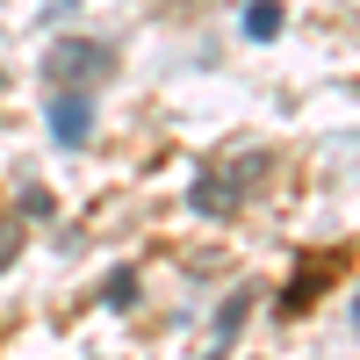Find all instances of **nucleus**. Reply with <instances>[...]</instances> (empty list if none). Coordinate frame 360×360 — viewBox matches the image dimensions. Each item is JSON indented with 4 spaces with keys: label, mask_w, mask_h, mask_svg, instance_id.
<instances>
[{
    "label": "nucleus",
    "mask_w": 360,
    "mask_h": 360,
    "mask_svg": "<svg viewBox=\"0 0 360 360\" xmlns=\"http://www.w3.org/2000/svg\"><path fill=\"white\" fill-rule=\"evenodd\" d=\"M259 173V159L245 152V159H231V166H217L209 180H195V209H209V217H231V202H238V188Z\"/></svg>",
    "instance_id": "obj_1"
},
{
    "label": "nucleus",
    "mask_w": 360,
    "mask_h": 360,
    "mask_svg": "<svg viewBox=\"0 0 360 360\" xmlns=\"http://www.w3.org/2000/svg\"><path fill=\"white\" fill-rule=\"evenodd\" d=\"M94 72H108L101 44H58L51 51V79H94Z\"/></svg>",
    "instance_id": "obj_2"
},
{
    "label": "nucleus",
    "mask_w": 360,
    "mask_h": 360,
    "mask_svg": "<svg viewBox=\"0 0 360 360\" xmlns=\"http://www.w3.org/2000/svg\"><path fill=\"white\" fill-rule=\"evenodd\" d=\"M51 130H58V144H86V130H94L86 94H51Z\"/></svg>",
    "instance_id": "obj_3"
},
{
    "label": "nucleus",
    "mask_w": 360,
    "mask_h": 360,
    "mask_svg": "<svg viewBox=\"0 0 360 360\" xmlns=\"http://www.w3.org/2000/svg\"><path fill=\"white\" fill-rule=\"evenodd\" d=\"M245 310H252V288H238V295H231V303L217 310V353H224V346L238 339V324H245Z\"/></svg>",
    "instance_id": "obj_4"
},
{
    "label": "nucleus",
    "mask_w": 360,
    "mask_h": 360,
    "mask_svg": "<svg viewBox=\"0 0 360 360\" xmlns=\"http://www.w3.org/2000/svg\"><path fill=\"white\" fill-rule=\"evenodd\" d=\"M281 29V0H252L245 8V37H274Z\"/></svg>",
    "instance_id": "obj_5"
},
{
    "label": "nucleus",
    "mask_w": 360,
    "mask_h": 360,
    "mask_svg": "<svg viewBox=\"0 0 360 360\" xmlns=\"http://www.w3.org/2000/svg\"><path fill=\"white\" fill-rule=\"evenodd\" d=\"M310 288H324V266H317V259L303 266V274H295V288H288V310H303V295H310Z\"/></svg>",
    "instance_id": "obj_6"
},
{
    "label": "nucleus",
    "mask_w": 360,
    "mask_h": 360,
    "mask_svg": "<svg viewBox=\"0 0 360 360\" xmlns=\"http://www.w3.org/2000/svg\"><path fill=\"white\" fill-rule=\"evenodd\" d=\"M15 238H22V231H15V217H0V266L15 259Z\"/></svg>",
    "instance_id": "obj_7"
},
{
    "label": "nucleus",
    "mask_w": 360,
    "mask_h": 360,
    "mask_svg": "<svg viewBox=\"0 0 360 360\" xmlns=\"http://www.w3.org/2000/svg\"><path fill=\"white\" fill-rule=\"evenodd\" d=\"M353 317H360V295H353Z\"/></svg>",
    "instance_id": "obj_8"
}]
</instances>
